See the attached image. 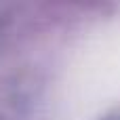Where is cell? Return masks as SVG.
<instances>
[{
    "label": "cell",
    "mask_w": 120,
    "mask_h": 120,
    "mask_svg": "<svg viewBox=\"0 0 120 120\" xmlns=\"http://www.w3.org/2000/svg\"><path fill=\"white\" fill-rule=\"evenodd\" d=\"M97 120H120V105L112 108V110H108L103 116H99Z\"/></svg>",
    "instance_id": "6da1fadb"
}]
</instances>
